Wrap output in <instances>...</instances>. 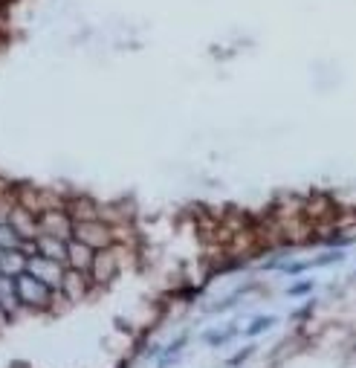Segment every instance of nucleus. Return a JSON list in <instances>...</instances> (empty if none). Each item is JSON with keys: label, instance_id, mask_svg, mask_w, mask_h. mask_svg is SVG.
<instances>
[{"label": "nucleus", "instance_id": "obj_1", "mask_svg": "<svg viewBox=\"0 0 356 368\" xmlns=\"http://www.w3.org/2000/svg\"><path fill=\"white\" fill-rule=\"evenodd\" d=\"M17 281V296H21V304L29 307V311H47V307L52 304V290L41 281L35 279L32 273H21L15 279Z\"/></svg>", "mask_w": 356, "mask_h": 368}, {"label": "nucleus", "instance_id": "obj_2", "mask_svg": "<svg viewBox=\"0 0 356 368\" xmlns=\"http://www.w3.org/2000/svg\"><path fill=\"white\" fill-rule=\"evenodd\" d=\"M73 238L82 241V244H87V246H93V249H107V246H113V232L102 221H96V218L75 221L73 223Z\"/></svg>", "mask_w": 356, "mask_h": 368}, {"label": "nucleus", "instance_id": "obj_3", "mask_svg": "<svg viewBox=\"0 0 356 368\" xmlns=\"http://www.w3.org/2000/svg\"><path fill=\"white\" fill-rule=\"evenodd\" d=\"M27 273H32L35 279H41V281L52 290V293H58V290H61V284H64L67 264L52 261V258H47V256H32V258L27 261Z\"/></svg>", "mask_w": 356, "mask_h": 368}, {"label": "nucleus", "instance_id": "obj_4", "mask_svg": "<svg viewBox=\"0 0 356 368\" xmlns=\"http://www.w3.org/2000/svg\"><path fill=\"white\" fill-rule=\"evenodd\" d=\"M73 215L64 209H44L38 215V235H55V238H73Z\"/></svg>", "mask_w": 356, "mask_h": 368}, {"label": "nucleus", "instance_id": "obj_5", "mask_svg": "<svg viewBox=\"0 0 356 368\" xmlns=\"http://www.w3.org/2000/svg\"><path fill=\"white\" fill-rule=\"evenodd\" d=\"M93 284V276L90 273H82V270H70L64 273V284H61V296L64 302H82L87 296V290Z\"/></svg>", "mask_w": 356, "mask_h": 368}, {"label": "nucleus", "instance_id": "obj_6", "mask_svg": "<svg viewBox=\"0 0 356 368\" xmlns=\"http://www.w3.org/2000/svg\"><path fill=\"white\" fill-rule=\"evenodd\" d=\"M116 267H119V258H116V249L107 246V249H96V258H93V267H90V276L96 284H107L113 276H116Z\"/></svg>", "mask_w": 356, "mask_h": 368}, {"label": "nucleus", "instance_id": "obj_7", "mask_svg": "<svg viewBox=\"0 0 356 368\" xmlns=\"http://www.w3.org/2000/svg\"><path fill=\"white\" fill-rule=\"evenodd\" d=\"M9 223L17 229V235H21L24 241H35L38 238V215L29 206H12Z\"/></svg>", "mask_w": 356, "mask_h": 368}, {"label": "nucleus", "instance_id": "obj_8", "mask_svg": "<svg viewBox=\"0 0 356 368\" xmlns=\"http://www.w3.org/2000/svg\"><path fill=\"white\" fill-rule=\"evenodd\" d=\"M93 258H96V249L93 246L75 241V238L67 241V267L70 270H82V273H90Z\"/></svg>", "mask_w": 356, "mask_h": 368}, {"label": "nucleus", "instance_id": "obj_9", "mask_svg": "<svg viewBox=\"0 0 356 368\" xmlns=\"http://www.w3.org/2000/svg\"><path fill=\"white\" fill-rule=\"evenodd\" d=\"M0 307H3V314L9 316V322L24 307L21 304V296H17V281L12 276H0Z\"/></svg>", "mask_w": 356, "mask_h": 368}, {"label": "nucleus", "instance_id": "obj_10", "mask_svg": "<svg viewBox=\"0 0 356 368\" xmlns=\"http://www.w3.org/2000/svg\"><path fill=\"white\" fill-rule=\"evenodd\" d=\"M38 256H47L52 261H61L67 264V241L64 238H55V235H38Z\"/></svg>", "mask_w": 356, "mask_h": 368}, {"label": "nucleus", "instance_id": "obj_11", "mask_svg": "<svg viewBox=\"0 0 356 368\" xmlns=\"http://www.w3.org/2000/svg\"><path fill=\"white\" fill-rule=\"evenodd\" d=\"M27 256L21 249H6V253H0V276H12L17 279L21 273H27Z\"/></svg>", "mask_w": 356, "mask_h": 368}, {"label": "nucleus", "instance_id": "obj_12", "mask_svg": "<svg viewBox=\"0 0 356 368\" xmlns=\"http://www.w3.org/2000/svg\"><path fill=\"white\" fill-rule=\"evenodd\" d=\"M186 342H188V334H183L180 339H174L168 348H163V354L156 357V368H171L177 360H180V354H183V348H186Z\"/></svg>", "mask_w": 356, "mask_h": 368}, {"label": "nucleus", "instance_id": "obj_13", "mask_svg": "<svg viewBox=\"0 0 356 368\" xmlns=\"http://www.w3.org/2000/svg\"><path fill=\"white\" fill-rule=\"evenodd\" d=\"M237 334V325H226V327H221V331H209V334H203V342L206 345H212V348H221V345H226V342H232Z\"/></svg>", "mask_w": 356, "mask_h": 368}, {"label": "nucleus", "instance_id": "obj_14", "mask_svg": "<svg viewBox=\"0 0 356 368\" xmlns=\"http://www.w3.org/2000/svg\"><path fill=\"white\" fill-rule=\"evenodd\" d=\"M21 235H17V229L9 223V221H3L0 223V253H6V249H21Z\"/></svg>", "mask_w": 356, "mask_h": 368}, {"label": "nucleus", "instance_id": "obj_15", "mask_svg": "<svg viewBox=\"0 0 356 368\" xmlns=\"http://www.w3.org/2000/svg\"><path fill=\"white\" fill-rule=\"evenodd\" d=\"M275 316H255L246 327H244V337H249V339H255V337H261V334H267L269 327H275Z\"/></svg>", "mask_w": 356, "mask_h": 368}, {"label": "nucleus", "instance_id": "obj_16", "mask_svg": "<svg viewBox=\"0 0 356 368\" xmlns=\"http://www.w3.org/2000/svg\"><path fill=\"white\" fill-rule=\"evenodd\" d=\"M252 354H255V348H252V345L241 348V351H237L235 357H229V360H226V368H237V365H244V362H246Z\"/></svg>", "mask_w": 356, "mask_h": 368}, {"label": "nucleus", "instance_id": "obj_17", "mask_svg": "<svg viewBox=\"0 0 356 368\" xmlns=\"http://www.w3.org/2000/svg\"><path fill=\"white\" fill-rule=\"evenodd\" d=\"M307 293H313V281H299L287 287V296H307Z\"/></svg>", "mask_w": 356, "mask_h": 368}, {"label": "nucleus", "instance_id": "obj_18", "mask_svg": "<svg viewBox=\"0 0 356 368\" xmlns=\"http://www.w3.org/2000/svg\"><path fill=\"white\" fill-rule=\"evenodd\" d=\"M9 212H12V203L0 200V223H3V221H9Z\"/></svg>", "mask_w": 356, "mask_h": 368}, {"label": "nucleus", "instance_id": "obj_19", "mask_svg": "<svg viewBox=\"0 0 356 368\" xmlns=\"http://www.w3.org/2000/svg\"><path fill=\"white\" fill-rule=\"evenodd\" d=\"M3 325H9V316L3 314V307H0V327H3Z\"/></svg>", "mask_w": 356, "mask_h": 368}]
</instances>
